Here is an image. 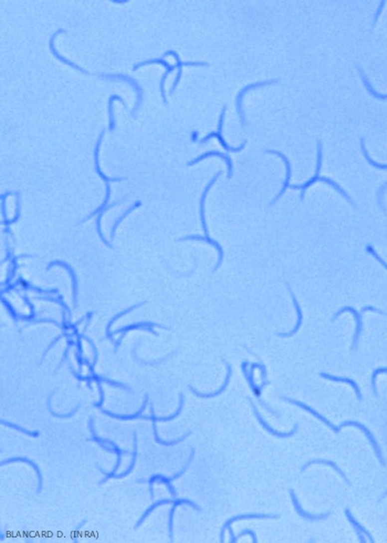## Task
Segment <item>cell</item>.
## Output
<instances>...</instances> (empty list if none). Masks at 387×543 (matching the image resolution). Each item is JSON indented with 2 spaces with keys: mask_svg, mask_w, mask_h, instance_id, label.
<instances>
[{
  "mask_svg": "<svg viewBox=\"0 0 387 543\" xmlns=\"http://www.w3.org/2000/svg\"><path fill=\"white\" fill-rule=\"evenodd\" d=\"M386 496H387V490L385 491V494H383V496H382V497H381V498H380V501H382V500H383V499L385 498V497H386Z\"/></svg>",
  "mask_w": 387,
  "mask_h": 543,
  "instance_id": "7402d4cb",
  "label": "cell"
},
{
  "mask_svg": "<svg viewBox=\"0 0 387 543\" xmlns=\"http://www.w3.org/2000/svg\"><path fill=\"white\" fill-rule=\"evenodd\" d=\"M384 4H385V1H381L380 7H379V9H378V11H376V14H375V17H374L373 24H372V27H374L375 24H376V21H378V19H379L380 14H381V12H382V10H383V8H384Z\"/></svg>",
  "mask_w": 387,
  "mask_h": 543,
  "instance_id": "ffe728a7",
  "label": "cell"
},
{
  "mask_svg": "<svg viewBox=\"0 0 387 543\" xmlns=\"http://www.w3.org/2000/svg\"><path fill=\"white\" fill-rule=\"evenodd\" d=\"M246 534H249V535H250V536L252 537V540H253V542H257V538H256V535H254V532H252V531H243V532H241V534H240V535H239V537H241V536H243V535H246ZM239 537H238V538H239Z\"/></svg>",
  "mask_w": 387,
  "mask_h": 543,
  "instance_id": "44dd1931",
  "label": "cell"
},
{
  "mask_svg": "<svg viewBox=\"0 0 387 543\" xmlns=\"http://www.w3.org/2000/svg\"><path fill=\"white\" fill-rule=\"evenodd\" d=\"M278 79H273V80H266V81H261V82H257V83H252V84H249L247 85L246 88H243L240 92H239V94L237 95V101H236V104H237V110H238V113H239V116H240V120H241V123L243 126H247V122H246V118H244V114H243V109H242V98L243 95L246 92H248V91H250L252 89H257V88H260V87H264V85H269V84H273L278 82Z\"/></svg>",
  "mask_w": 387,
  "mask_h": 543,
  "instance_id": "3957f363",
  "label": "cell"
},
{
  "mask_svg": "<svg viewBox=\"0 0 387 543\" xmlns=\"http://www.w3.org/2000/svg\"><path fill=\"white\" fill-rule=\"evenodd\" d=\"M290 492V496H291V499H292V504L294 506L295 508V511H297V514L302 518L303 520L305 521H320V520H324L327 519V518L330 516V512H327V514H320V515H312V514H309V512L304 511V509L302 508V506L300 502L298 501L297 497H295V494L294 491L292 489L289 490Z\"/></svg>",
  "mask_w": 387,
  "mask_h": 543,
  "instance_id": "8992f818",
  "label": "cell"
},
{
  "mask_svg": "<svg viewBox=\"0 0 387 543\" xmlns=\"http://www.w3.org/2000/svg\"><path fill=\"white\" fill-rule=\"evenodd\" d=\"M386 190H387V182L380 187V190H379V192H378V202H379V206H380V209H381V210H383V211H385V207H384V205H383V195H384V193H385Z\"/></svg>",
  "mask_w": 387,
  "mask_h": 543,
  "instance_id": "ac0fdd59",
  "label": "cell"
},
{
  "mask_svg": "<svg viewBox=\"0 0 387 543\" xmlns=\"http://www.w3.org/2000/svg\"><path fill=\"white\" fill-rule=\"evenodd\" d=\"M211 155H217V156H220V158H222L223 160H225V161L227 162V165H228V177H231V175H232V174H231V173H232V163H231V160H230V158H229V156H228L227 154H222V153H220V152H218V151H213V152H207V153H205V154H202V155H200V156H199V158H197L196 160H194V161L190 162V163H188V165H193V164H195V163H197V162H198V161H200V160H202V159H205V158H208V156H211Z\"/></svg>",
  "mask_w": 387,
  "mask_h": 543,
  "instance_id": "5bb4252c",
  "label": "cell"
},
{
  "mask_svg": "<svg viewBox=\"0 0 387 543\" xmlns=\"http://www.w3.org/2000/svg\"><path fill=\"white\" fill-rule=\"evenodd\" d=\"M314 464H319V465H327V466H330V467H332V468H333V469H334L335 471H337V473H338V474H339V475H340L341 477H342V478H343V479L345 480V482H346V484H348L349 486H351V482L349 481V479H348V478H346V476H345V474L343 473V471H342V470H341V469L339 468V466H338L337 464H335V463H333V461H331V460H324V459H314V460H311V461H309V463H307V464H305V465H304V466L302 467V468H301V470H300V473H303V471H304L305 469H307V468H308V467H310V466H311V465H314Z\"/></svg>",
  "mask_w": 387,
  "mask_h": 543,
  "instance_id": "7c38bea8",
  "label": "cell"
},
{
  "mask_svg": "<svg viewBox=\"0 0 387 543\" xmlns=\"http://www.w3.org/2000/svg\"><path fill=\"white\" fill-rule=\"evenodd\" d=\"M253 410H254V414H256V417L258 418L259 423L261 424L262 427H263L264 429H266V431H268V433H269L270 435L274 436V437H277V438H288V437H291V436H293L295 433H297L298 429H299V425H298V424H295V425H294V427H293V429H292L291 431H289V433H281V431L274 430L272 427H270V426L266 423V421H264V420L262 419L261 415L259 414V412L257 410L256 406H254V405H253Z\"/></svg>",
  "mask_w": 387,
  "mask_h": 543,
  "instance_id": "ba28073f",
  "label": "cell"
},
{
  "mask_svg": "<svg viewBox=\"0 0 387 543\" xmlns=\"http://www.w3.org/2000/svg\"><path fill=\"white\" fill-rule=\"evenodd\" d=\"M317 160H318L317 161V170H315V174H314L313 177H311V179L308 180L302 185H290L291 189L301 190V195H300V200H301V201H303V199H304L305 191H307L308 187H310L312 184H314L315 182H318V177L320 176L319 174L321 172V167H322V142H321V141H318V159Z\"/></svg>",
  "mask_w": 387,
  "mask_h": 543,
  "instance_id": "277c9868",
  "label": "cell"
},
{
  "mask_svg": "<svg viewBox=\"0 0 387 543\" xmlns=\"http://www.w3.org/2000/svg\"><path fill=\"white\" fill-rule=\"evenodd\" d=\"M266 153H271V154H274V155H278V156H280V158H281V159L283 160V162H284V163H286V167H287V173H286V181H284V183H283V186H282V189H281V190H280V192H279V194H278V195H277L276 197H274V199L272 200V202H271V203H270V205H271V206H272L273 204H276V203H277V202L279 201V199H280V197H281V196H282V195L284 194V192H286V191H287V189H288V187H290V180H291V173H292V171H291V163H290V161H289V159L287 158V156H286V155H284V154L282 153V152H280V151H276V150H266Z\"/></svg>",
  "mask_w": 387,
  "mask_h": 543,
  "instance_id": "5b68a950",
  "label": "cell"
},
{
  "mask_svg": "<svg viewBox=\"0 0 387 543\" xmlns=\"http://www.w3.org/2000/svg\"><path fill=\"white\" fill-rule=\"evenodd\" d=\"M282 399H283V400H286V402H289V403H291V404H293V405H295V406H298V407H300V408H302V409H304V410H307V412H309L310 414H311V415H313L315 418H318L319 420H321V421H322V423H323L324 425H327V426H328V427H330L331 429H332V430L334 431V433H335V434H339V433H340V431H341V429L339 428V426H335V425H333L332 423H331V421H330L329 419H327V418H325V417H324V416H322V415H321V414H319L318 412H315V410H314V409H312L311 407H309V406H308V405H305L304 403H301V402H298V400H295V399H291V398H288V397H283Z\"/></svg>",
  "mask_w": 387,
  "mask_h": 543,
  "instance_id": "52a82bcc",
  "label": "cell"
},
{
  "mask_svg": "<svg viewBox=\"0 0 387 543\" xmlns=\"http://www.w3.org/2000/svg\"><path fill=\"white\" fill-rule=\"evenodd\" d=\"M361 148H362V152H363L366 161H368L372 166L376 167V169L387 170V164H381V163H378V162H375L374 160L371 159V156L368 153V150H366V148H365V139L364 138H361Z\"/></svg>",
  "mask_w": 387,
  "mask_h": 543,
  "instance_id": "2e32d148",
  "label": "cell"
},
{
  "mask_svg": "<svg viewBox=\"0 0 387 543\" xmlns=\"http://www.w3.org/2000/svg\"><path fill=\"white\" fill-rule=\"evenodd\" d=\"M212 136H216V138L219 140V142H220V143H221V145H222L223 148H225L227 151H233V152L240 151V150H242V149L244 148V145H246V142H243V143H242L240 146H239V148H230V146H228V145H227V143L225 142V140H223L221 133H218V132H212V133L208 134L205 139L200 140V143H206V142H207L208 140H209L210 138H212Z\"/></svg>",
  "mask_w": 387,
  "mask_h": 543,
  "instance_id": "9a60e30c",
  "label": "cell"
},
{
  "mask_svg": "<svg viewBox=\"0 0 387 543\" xmlns=\"http://www.w3.org/2000/svg\"><path fill=\"white\" fill-rule=\"evenodd\" d=\"M287 285H288V289H289V292H290V295H291V297H292V301H293V304H294V306H295V309H297V313H298V322H297V325H295L294 328L292 329L291 332H289V333H278L277 335H278V336H280V337H291V336H293V335L297 334L298 331L300 329V327H301V325H302V319H303L302 311H301V307H300V305H299L298 299H297V297H295L294 293L292 292V289L290 288L289 284H287Z\"/></svg>",
  "mask_w": 387,
  "mask_h": 543,
  "instance_id": "30bf717a",
  "label": "cell"
},
{
  "mask_svg": "<svg viewBox=\"0 0 387 543\" xmlns=\"http://www.w3.org/2000/svg\"><path fill=\"white\" fill-rule=\"evenodd\" d=\"M345 312H350L353 314L354 316V319H355V323H356V328H355V333H354V337H353V344H352V351L355 352L356 349H358V345H359V339H360V336L361 334H362L363 332V317H362V313L361 312H358L355 308L351 307V306H345L343 307L342 309H340L339 312H337L334 314V316L332 318V321L334 322L335 319H337L340 315H342L343 313Z\"/></svg>",
  "mask_w": 387,
  "mask_h": 543,
  "instance_id": "6da1fadb",
  "label": "cell"
},
{
  "mask_svg": "<svg viewBox=\"0 0 387 543\" xmlns=\"http://www.w3.org/2000/svg\"><path fill=\"white\" fill-rule=\"evenodd\" d=\"M346 426H353V427H356V428H359V429H361V430L363 431V433L365 434L366 437H368V439H369V441H370V444L372 445V447H373V449H374V451H375V454H376V457H378V459L380 460L381 465L383 466V467H385V466H386V463H385V460H384V458H383V454H382V450H381V448H380V446H379V444H378V441H376L375 437L373 436V434H372L371 431H370L368 428H366L363 424L359 423V421H352V420L344 421V423H342L341 425H339V428H340V429H342L343 427H346Z\"/></svg>",
  "mask_w": 387,
  "mask_h": 543,
  "instance_id": "7a4b0ae2",
  "label": "cell"
},
{
  "mask_svg": "<svg viewBox=\"0 0 387 543\" xmlns=\"http://www.w3.org/2000/svg\"><path fill=\"white\" fill-rule=\"evenodd\" d=\"M320 376L324 378V379H329V380H332V382H338V383H345V384H349L352 386V388L354 389V392L356 394V397H358V399L362 400L363 397H362V394H361V390H360V387L359 385L356 384V382H354L353 379L351 378H346V377H337V376H332V375H329V374H325V373H321Z\"/></svg>",
  "mask_w": 387,
  "mask_h": 543,
  "instance_id": "8fae6325",
  "label": "cell"
},
{
  "mask_svg": "<svg viewBox=\"0 0 387 543\" xmlns=\"http://www.w3.org/2000/svg\"><path fill=\"white\" fill-rule=\"evenodd\" d=\"M366 251H368L372 256L375 257L376 260H378V261L381 263V265H383V266L386 268V270H387V263L383 260V258H382V257L378 254V253L375 252V250L373 248V246H372V245H368V247H366Z\"/></svg>",
  "mask_w": 387,
  "mask_h": 543,
  "instance_id": "d6986e66",
  "label": "cell"
},
{
  "mask_svg": "<svg viewBox=\"0 0 387 543\" xmlns=\"http://www.w3.org/2000/svg\"><path fill=\"white\" fill-rule=\"evenodd\" d=\"M358 69H359V72H360V74H361V78H362V81H363V83H364V85H365V88H366V90L369 91V93H370L372 96H373V98L378 99V100H382V101H383V100H387V94H381V93L378 92V91H375V89H374L373 87H372V84H371V82H370L369 78L366 77L365 72L363 71V69L360 67V65H358Z\"/></svg>",
  "mask_w": 387,
  "mask_h": 543,
  "instance_id": "4fadbf2b",
  "label": "cell"
},
{
  "mask_svg": "<svg viewBox=\"0 0 387 543\" xmlns=\"http://www.w3.org/2000/svg\"><path fill=\"white\" fill-rule=\"evenodd\" d=\"M382 373L387 374V367H380L378 369H375L373 374H372V389H373L375 397H379L378 389H376V377H378L379 374H382Z\"/></svg>",
  "mask_w": 387,
  "mask_h": 543,
  "instance_id": "e0dca14e",
  "label": "cell"
},
{
  "mask_svg": "<svg viewBox=\"0 0 387 543\" xmlns=\"http://www.w3.org/2000/svg\"><path fill=\"white\" fill-rule=\"evenodd\" d=\"M344 512H345L346 518H348L349 521L351 522V525L353 526L354 530H355V532H356V535H358L359 539H360V542H362V543H365V542H366V540L364 539V536H366V537L369 538L370 542H374V539H373V538H372V536H371L370 532H369L368 530H366L365 528L360 524V522H358V521L355 520V518L352 516V514H351L350 509L346 508V509L344 510Z\"/></svg>",
  "mask_w": 387,
  "mask_h": 543,
  "instance_id": "9c48e42d",
  "label": "cell"
}]
</instances>
